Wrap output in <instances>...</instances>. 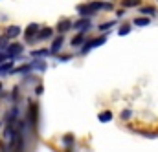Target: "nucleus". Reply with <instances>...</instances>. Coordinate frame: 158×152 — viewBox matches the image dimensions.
Returning a JSON list of instances; mask_svg holds the SVG:
<instances>
[{"mask_svg": "<svg viewBox=\"0 0 158 152\" xmlns=\"http://www.w3.org/2000/svg\"><path fill=\"white\" fill-rule=\"evenodd\" d=\"M33 66H37V70H44V68H46V66H44V62H35Z\"/></svg>", "mask_w": 158, "mask_h": 152, "instance_id": "18", "label": "nucleus"}, {"mask_svg": "<svg viewBox=\"0 0 158 152\" xmlns=\"http://www.w3.org/2000/svg\"><path fill=\"white\" fill-rule=\"evenodd\" d=\"M79 13H92V11H98V9H112V4H107V2H90L86 6H79L77 7Z\"/></svg>", "mask_w": 158, "mask_h": 152, "instance_id": "1", "label": "nucleus"}, {"mask_svg": "<svg viewBox=\"0 0 158 152\" xmlns=\"http://www.w3.org/2000/svg\"><path fill=\"white\" fill-rule=\"evenodd\" d=\"M134 24H136V26H147V24H149V18H136Z\"/></svg>", "mask_w": 158, "mask_h": 152, "instance_id": "12", "label": "nucleus"}, {"mask_svg": "<svg viewBox=\"0 0 158 152\" xmlns=\"http://www.w3.org/2000/svg\"><path fill=\"white\" fill-rule=\"evenodd\" d=\"M37 33H39V26H37V24H30V26L26 28V38H28V40H35Z\"/></svg>", "mask_w": 158, "mask_h": 152, "instance_id": "2", "label": "nucleus"}, {"mask_svg": "<svg viewBox=\"0 0 158 152\" xmlns=\"http://www.w3.org/2000/svg\"><path fill=\"white\" fill-rule=\"evenodd\" d=\"M129 31H131V26H121L119 28V35H127Z\"/></svg>", "mask_w": 158, "mask_h": 152, "instance_id": "15", "label": "nucleus"}, {"mask_svg": "<svg viewBox=\"0 0 158 152\" xmlns=\"http://www.w3.org/2000/svg\"><path fill=\"white\" fill-rule=\"evenodd\" d=\"M112 24H114V22H107V24H103V26H99V30H103V31H105V30H109V28H112Z\"/></svg>", "mask_w": 158, "mask_h": 152, "instance_id": "17", "label": "nucleus"}, {"mask_svg": "<svg viewBox=\"0 0 158 152\" xmlns=\"http://www.w3.org/2000/svg\"><path fill=\"white\" fill-rule=\"evenodd\" d=\"M74 28H77V30H88L90 28V22L88 20H79L77 24H72Z\"/></svg>", "mask_w": 158, "mask_h": 152, "instance_id": "7", "label": "nucleus"}, {"mask_svg": "<svg viewBox=\"0 0 158 152\" xmlns=\"http://www.w3.org/2000/svg\"><path fill=\"white\" fill-rule=\"evenodd\" d=\"M20 33V28H17V26H9L7 28V31H6V37L11 38V37H17Z\"/></svg>", "mask_w": 158, "mask_h": 152, "instance_id": "6", "label": "nucleus"}, {"mask_svg": "<svg viewBox=\"0 0 158 152\" xmlns=\"http://www.w3.org/2000/svg\"><path fill=\"white\" fill-rule=\"evenodd\" d=\"M22 53V44H9L7 46V55L13 57V55H19Z\"/></svg>", "mask_w": 158, "mask_h": 152, "instance_id": "3", "label": "nucleus"}, {"mask_svg": "<svg viewBox=\"0 0 158 152\" xmlns=\"http://www.w3.org/2000/svg\"><path fill=\"white\" fill-rule=\"evenodd\" d=\"M112 119V114L110 112H103V114H99V121H103V123H107V121H110Z\"/></svg>", "mask_w": 158, "mask_h": 152, "instance_id": "10", "label": "nucleus"}, {"mask_svg": "<svg viewBox=\"0 0 158 152\" xmlns=\"http://www.w3.org/2000/svg\"><path fill=\"white\" fill-rule=\"evenodd\" d=\"M9 68H11V64H2V66H0V74H6Z\"/></svg>", "mask_w": 158, "mask_h": 152, "instance_id": "16", "label": "nucleus"}, {"mask_svg": "<svg viewBox=\"0 0 158 152\" xmlns=\"http://www.w3.org/2000/svg\"><path fill=\"white\" fill-rule=\"evenodd\" d=\"M48 53H50L48 50H39V51H33V55H35V57H44V55H48Z\"/></svg>", "mask_w": 158, "mask_h": 152, "instance_id": "14", "label": "nucleus"}, {"mask_svg": "<svg viewBox=\"0 0 158 152\" xmlns=\"http://www.w3.org/2000/svg\"><path fill=\"white\" fill-rule=\"evenodd\" d=\"M121 117H123V119H129V117H131V112H129V110H125V112L121 114Z\"/></svg>", "mask_w": 158, "mask_h": 152, "instance_id": "20", "label": "nucleus"}, {"mask_svg": "<svg viewBox=\"0 0 158 152\" xmlns=\"http://www.w3.org/2000/svg\"><path fill=\"white\" fill-rule=\"evenodd\" d=\"M61 46H63V37H57L53 40V44H52V50H50V53H57L59 50H61Z\"/></svg>", "mask_w": 158, "mask_h": 152, "instance_id": "5", "label": "nucleus"}, {"mask_svg": "<svg viewBox=\"0 0 158 152\" xmlns=\"http://www.w3.org/2000/svg\"><path fill=\"white\" fill-rule=\"evenodd\" d=\"M83 40H85V37H83V35H77V37L72 40V44H74V46H79V44H83Z\"/></svg>", "mask_w": 158, "mask_h": 152, "instance_id": "13", "label": "nucleus"}, {"mask_svg": "<svg viewBox=\"0 0 158 152\" xmlns=\"http://www.w3.org/2000/svg\"><path fill=\"white\" fill-rule=\"evenodd\" d=\"M7 44V37H4V38H0V48H4Z\"/></svg>", "mask_w": 158, "mask_h": 152, "instance_id": "19", "label": "nucleus"}, {"mask_svg": "<svg viewBox=\"0 0 158 152\" xmlns=\"http://www.w3.org/2000/svg\"><path fill=\"white\" fill-rule=\"evenodd\" d=\"M140 11H142L143 15H145V13H147V15H155V9H153L151 6H143V7H142Z\"/></svg>", "mask_w": 158, "mask_h": 152, "instance_id": "11", "label": "nucleus"}, {"mask_svg": "<svg viewBox=\"0 0 158 152\" xmlns=\"http://www.w3.org/2000/svg\"><path fill=\"white\" fill-rule=\"evenodd\" d=\"M72 28V22L70 20H63L61 24H59V31H66V30H70Z\"/></svg>", "mask_w": 158, "mask_h": 152, "instance_id": "8", "label": "nucleus"}, {"mask_svg": "<svg viewBox=\"0 0 158 152\" xmlns=\"http://www.w3.org/2000/svg\"><path fill=\"white\" fill-rule=\"evenodd\" d=\"M52 28H44V30H39V33H37V37H35V40H44V38H50L52 37Z\"/></svg>", "mask_w": 158, "mask_h": 152, "instance_id": "4", "label": "nucleus"}, {"mask_svg": "<svg viewBox=\"0 0 158 152\" xmlns=\"http://www.w3.org/2000/svg\"><path fill=\"white\" fill-rule=\"evenodd\" d=\"M121 4H123V7H134L140 4V0H123Z\"/></svg>", "mask_w": 158, "mask_h": 152, "instance_id": "9", "label": "nucleus"}]
</instances>
